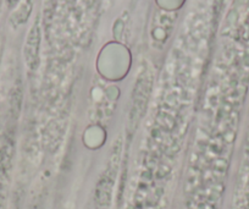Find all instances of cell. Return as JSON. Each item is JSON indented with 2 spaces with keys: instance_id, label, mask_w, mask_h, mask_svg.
Returning <instances> with one entry per match:
<instances>
[{
  "instance_id": "6da1fadb",
  "label": "cell",
  "mask_w": 249,
  "mask_h": 209,
  "mask_svg": "<svg viewBox=\"0 0 249 209\" xmlns=\"http://www.w3.org/2000/svg\"><path fill=\"white\" fill-rule=\"evenodd\" d=\"M39 27L36 23L30 31L27 40H26L25 47V57L26 64L28 65L31 70H35L38 66V52H39Z\"/></svg>"
},
{
  "instance_id": "7a4b0ae2",
  "label": "cell",
  "mask_w": 249,
  "mask_h": 209,
  "mask_svg": "<svg viewBox=\"0 0 249 209\" xmlns=\"http://www.w3.org/2000/svg\"><path fill=\"white\" fill-rule=\"evenodd\" d=\"M18 0H8V3L10 4V5H15L16 3H18Z\"/></svg>"
}]
</instances>
